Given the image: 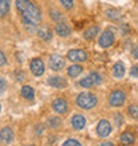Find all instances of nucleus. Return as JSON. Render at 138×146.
Masks as SVG:
<instances>
[{
  "mask_svg": "<svg viewBox=\"0 0 138 146\" xmlns=\"http://www.w3.org/2000/svg\"><path fill=\"white\" fill-rule=\"evenodd\" d=\"M16 8L23 16V21L29 25H36L41 20V12L31 0H16Z\"/></svg>",
  "mask_w": 138,
  "mask_h": 146,
  "instance_id": "1",
  "label": "nucleus"
},
{
  "mask_svg": "<svg viewBox=\"0 0 138 146\" xmlns=\"http://www.w3.org/2000/svg\"><path fill=\"white\" fill-rule=\"evenodd\" d=\"M77 105L82 109H93L94 106L97 105V97L93 94V93H89V92H82L77 96V100H76Z\"/></svg>",
  "mask_w": 138,
  "mask_h": 146,
  "instance_id": "2",
  "label": "nucleus"
},
{
  "mask_svg": "<svg viewBox=\"0 0 138 146\" xmlns=\"http://www.w3.org/2000/svg\"><path fill=\"white\" fill-rule=\"evenodd\" d=\"M102 81V77L97 72H90V74L84 77L82 80H80V85L82 88H90L93 85H100Z\"/></svg>",
  "mask_w": 138,
  "mask_h": 146,
  "instance_id": "3",
  "label": "nucleus"
},
{
  "mask_svg": "<svg viewBox=\"0 0 138 146\" xmlns=\"http://www.w3.org/2000/svg\"><path fill=\"white\" fill-rule=\"evenodd\" d=\"M126 100V94L122 90H114L109 96V104L111 106H121Z\"/></svg>",
  "mask_w": 138,
  "mask_h": 146,
  "instance_id": "4",
  "label": "nucleus"
},
{
  "mask_svg": "<svg viewBox=\"0 0 138 146\" xmlns=\"http://www.w3.org/2000/svg\"><path fill=\"white\" fill-rule=\"evenodd\" d=\"M113 42H114V33L110 29H106L101 33L100 40H98V44L101 48H109V46H111Z\"/></svg>",
  "mask_w": 138,
  "mask_h": 146,
  "instance_id": "5",
  "label": "nucleus"
},
{
  "mask_svg": "<svg viewBox=\"0 0 138 146\" xmlns=\"http://www.w3.org/2000/svg\"><path fill=\"white\" fill-rule=\"evenodd\" d=\"M68 58L73 62H82L88 60V53L82 49H72L68 52Z\"/></svg>",
  "mask_w": 138,
  "mask_h": 146,
  "instance_id": "6",
  "label": "nucleus"
},
{
  "mask_svg": "<svg viewBox=\"0 0 138 146\" xmlns=\"http://www.w3.org/2000/svg\"><path fill=\"white\" fill-rule=\"evenodd\" d=\"M29 66H31V72L37 77L41 76L44 70H45V66H44V62H42L41 58H33L31 64H29Z\"/></svg>",
  "mask_w": 138,
  "mask_h": 146,
  "instance_id": "7",
  "label": "nucleus"
},
{
  "mask_svg": "<svg viewBox=\"0 0 138 146\" xmlns=\"http://www.w3.org/2000/svg\"><path fill=\"white\" fill-rule=\"evenodd\" d=\"M65 65V61L64 58L60 56V54H52L49 58V66L52 70H60L64 68Z\"/></svg>",
  "mask_w": 138,
  "mask_h": 146,
  "instance_id": "8",
  "label": "nucleus"
},
{
  "mask_svg": "<svg viewBox=\"0 0 138 146\" xmlns=\"http://www.w3.org/2000/svg\"><path fill=\"white\" fill-rule=\"evenodd\" d=\"M111 133V126L109 121L106 119H101L98 125H97V134L100 137H107V135Z\"/></svg>",
  "mask_w": 138,
  "mask_h": 146,
  "instance_id": "9",
  "label": "nucleus"
},
{
  "mask_svg": "<svg viewBox=\"0 0 138 146\" xmlns=\"http://www.w3.org/2000/svg\"><path fill=\"white\" fill-rule=\"evenodd\" d=\"M52 108H53V110L56 111V113H58V114H62V113H65L66 109H68V104H66V101L64 100V98H56V100L52 102Z\"/></svg>",
  "mask_w": 138,
  "mask_h": 146,
  "instance_id": "10",
  "label": "nucleus"
},
{
  "mask_svg": "<svg viewBox=\"0 0 138 146\" xmlns=\"http://www.w3.org/2000/svg\"><path fill=\"white\" fill-rule=\"evenodd\" d=\"M48 85H50L52 88L64 89V88H66V81H65V78H62L60 76H53L48 80Z\"/></svg>",
  "mask_w": 138,
  "mask_h": 146,
  "instance_id": "11",
  "label": "nucleus"
},
{
  "mask_svg": "<svg viewBox=\"0 0 138 146\" xmlns=\"http://www.w3.org/2000/svg\"><path fill=\"white\" fill-rule=\"evenodd\" d=\"M85 123H86V119L82 114H74L72 117V126L73 129L76 130H81L85 127Z\"/></svg>",
  "mask_w": 138,
  "mask_h": 146,
  "instance_id": "12",
  "label": "nucleus"
},
{
  "mask_svg": "<svg viewBox=\"0 0 138 146\" xmlns=\"http://www.w3.org/2000/svg\"><path fill=\"white\" fill-rule=\"evenodd\" d=\"M13 139V131L9 127H4L0 130V141L3 143H11Z\"/></svg>",
  "mask_w": 138,
  "mask_h": 146,
  "instance_id": "13",
  "label": "nucleus"
},
{
  "mask_svg": "<svg viewBox=\"0 0 138 146\" xmlns=\"http://www.w3.org/2000/svg\"><path fill=\"white\" fill-rule=\"evenodd\" d=\"M56 33H57L58 36H61V37H66V36L70 35V28H69L65 23L60 21V23H57V25H56Z\"/></svg>",
  "mask_w": 138,
  "mask_h": 146,
  "instance_id": "14",
  "label": "nucleus"
},
{
  "mask_svg": "<svg viewBox=\"0 0 138 146\" xmlns=\"http://www.w3.org/2000/svg\"><path fill=\"white\" fill-rule=\"evenodd\" d=\"M113 74H114L115 78L123 77V74H125V65H123V62H121V61L115 62L114 66H113Z\"/></svg>",
  "mask_w": 138,
  "mask_h": 146,
  "instance_id": "15",
  "label": "nucleus"
},
{
  "mask_svg": "<svg viewBox=\"0 0 138 146\" xmlns=\"http://www.w3.org/2000/svg\"><path fill=\"white\" fill-rule=\"evenodd\" d=\"M97 33H98V27L93 25V27L88 28V29L84 32V37H85V40H93V38L96 37Z\"/></svg>",
  "mask_w": 138,
  "mask_h": 146,
  "instance_id": "16",
  "label": "nucleus"
},
{
  "mask_svg": "<svg viewBox=\"0 0 138 146\" xmlns=\"http://www.w3.org/2000/svg\"><path fill=\"white\" fill-rule=\"evenodd\" d=\"M119 139H121V142L125 143V145H131V143H134V135L131 134V133H129V131L122 133L121 137H119Z\"/></svg>",
  "mask_w": 138,
  "mask_h": 146,
  "instance_id": "17",
  "label": "nucleus"
},
{
  "mask_svg": "<svg viewBox=\"0 0 138 146\" xmlns=\"http://www.w3.org/2000/svg\"><path fill=\"white\" fill-rule=\"evenodd\" d=\"M82 72V66L78 65V64H74V65L72 66H69V69H68V74L69 77H77V76H80V73Z\"/></svg>",
  "mask_w": 138,
  "mask_h": 146,
  "instance_id": "18",
  "label": "nucleus"
},
{
  "mask_svg": "<svg viewBox=\"0 0 138 146\" xmlns=\"http://www.w3.org/2000/svg\"><path fill=\"white\" fill-rule=\"evenodd\" d=\"M37 36L40 38H42V40L48 41V40L52 38V32H50L48 28H40V29L37 31Z\"/></svg>",
  "mask_w": 138,
  "mask_h": 146,
  "instance_id": "19",
  "label": "nucleus"
},
{
  "mask_svg": "<svg viewBox=\"0 0 138 146\" xmlns=\"http://www.w3.org/2000/svg\"><path fill=\"white\" fill-rule=\"evenodd\" d=\"M21 96H23L24 98L32 100V98L34 97V92H33V89H32L31 86H28V85L23 86V88H21Z\"/></svg>",
  "mask_w": 138,
  "mask_h": 146,
  "instance_id": "20",
  "label": "nucleus"
},
{
  "mask_svg": "<svg viewBox=\"0 0 138 146\" xmlns=\"http://www.w3.org/2000/svg\"><path fill=\"white\" fill-rule=\"evenodd\" d=\"M9 11V0H0V17L5 16Z\"/></svg>",
  "mask_w": 138,
  "mask_h": 146,
  "instance_id": "21",
  "label": "nucleus"
},
{
  "mask_svg": "<svg viewBox=\"0 0 138 146\" xmlns=\"http://www.w3.org/2000/svg\"><path fill=\"white\" fill-rule=\"evenodd\" d=\"M106 13H107V16L113 20H118L119 17H121V15H119V12L117 11V9H107Z\"/></svg>",
  "mask_w": 138,
  "mask_h": 146,
  "instance_id": "22",
  "label": "nucleus"
},
{
  "mask_svg": "<svg viewBox=\"0 0 138 146\" xmlns=\"http://www.w3.org/2000/svg\"><path fill=\"white\" fill-rule=\"evenodd\" d=\"M127 110H129V114L133 118H138V105H130Z\"/></svg>",
  "mask_w": 138,
  "mask_h": 146,
  "instance_id": "23",
  "label": "nucleus"
},
{
  "mask_svg": "<svg viewBox=\"0 0 138 146\" xmlns=\"http://www.w3.org/2000/svg\"><path fill=\"white\" fill-rule=\"evenodd\" d=\"M48 123H49V126H52V127H57L61 125V119L58 118V117H52V118H49Z\"/></svg>",
  "mask_w": 138,
  "mask_h": 146,
  "instance_id": "24",
  "label": "nucleus"
},
{
  "mask_svg": "<svg viewBox=\"0 0 138 146\" xmlns=\"http://www.w3.org/2000/svg\"><path fill=\"white\" fill-rule=\"evenodd\" d=\"M60 1H61V4L66 9H70L73 7V3H74V0H60Z\"/></svg>",
  "mask_w": 138,
  "mask_h": 146,
  "instance_id": "25",
  "label": "nucleus"
},
{
  "mask_svg": "<svg viewBox=\"0 0 138 146\" xmlns=\"http://www.w3.org/2000/svg\"><path fill=\"white\" fill-rule=\"evenodd\" d=\"M80 146L81 143L78 142V141H76V139H73V138H70V139H66L65 142H64V146Z\"/></svg>",
  "mask_w": 138,
  "mask_h": 146,
  "instance_id": "26",
  "label": "nucleus"
},
{
  "mask_svg": "<svg viewBox=\"0 0 138 146\" xmlns=\"http://www.w3.org/2000/svg\"><path fill=\"white\" fill-rule=\"evenodd\" d=\"M50 16H52V19H53L54 21H57V23H58V20H60V21L62 20V16L60 15V13H57V12H54V11L50 13Z\"/></svg>",
  "mask_w": 138,
  "mask_h": 146,
  "instance_id": "27",
  "label": "nucleus"
},
{
  "mask_svg": "<svg viewBox=\"0 0 138 146\" xmlns=\"http://www.w3.org/2000/svg\"><path fill=\"white\" fill-rule=\"evenodd\" d=\"M130 76H131V77H135V78H138V64L131 68V70H130Z\"/></svg>",
  "mask_w": 138,
  "mask_h": 146,
  "instance_id": "28",
  "label": "nucleus"
},
{
  "mask_svg": "<svg viewBox=\"0 0 138 146\" xmlns=\"http://www.w3.org/2000/svg\"><path fill=\"white\" fill-rule=\"evenodd\" d=\"M7 88V84H5V80H4L3 77H0V93H3Z\"/></svg>",
  "mask_w": 138,
  "mask_h": 146,
  "instance_id": "29",
  "label": "nucleus"
},
{
  "mask_svg": "<svg viewBox=\"0 0 138 146\" xmlns=\"http://www.w3.org/2000/svg\"><path fill=\"white\" fill-rule=\"evenodd\" d=\"M5 62H7V58H5V54L0 50V66L1 65H5Z\"/></svg>",
  "mask_w": 138,
  "mask_h": 146,
  "instance_id": "30",
  "label": "nucleus"
},
{
  "mask_svg": "<svg viewBox=\"0 0 138 146\" xmlns=\"http://www.w3.org/2000/svg\"><path fill=\"white\" fill-rule=\"evenodd\" d=\"M131 56H133L134 58H138V44L131 49Z\"/></svg>",
  "mask_w": 138,
  "mask_h": 146,
  "instance_id": "31",
  "label": "nucleus"
},
{
  "mask_svg": "<svg viewBox=\"0 0 138 146\" xmlns=\"http://www.w3.org/2000/svg\"><path fill=\"white\" fill-rule=\"evenodd\" d=\"M101 145L102 146H113V143L111 142H101Z\"/></svg>",
  "mask_w": 138,
  "mask_h": 146,
  "instance_id": "32",
  "label": "nucleus"
},
{
  "mask_svg": "<svg viewBox=\"0 0 138 146\" xmlns=\"http://www.w3.org/2000/svg\"><path fill=\"white\" fill-rule=\"evenodd\" d=\"M0 110H1V105H0Z\"/></svg>",
  "mask_w": 138,
  "mask_h": 146,
  "instance_id": "33",
  "label": "nucleus"
}]
</instances>
